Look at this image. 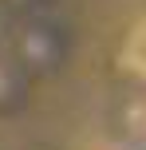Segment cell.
Returning a JSON list of instances; mask_svg holds the SVG:
<instances>
[{
	"instance_id": "1",
	"label": "cell",
	"mask_w": 146,
	"mask_h": 150,
	"mask_svg": "<svg viewBox=\"0 0 146 150\" xmlns=\"http://www.w3.org/2000/svg\"><path fill=\"white\" fill-rule=\"evenodd\" d=\"M123 67L146 79V20H138L130 28V36H126V44H123Z\"/></svg>"
}]
</instances>
